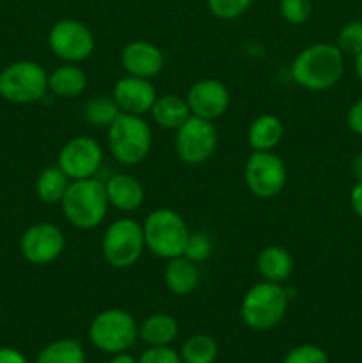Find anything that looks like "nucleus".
<instances>
[{
	"label": "nucleus",
	"mask_w": 362,
	"mask_h": 363,
	"mask_svg": "<svg viewBox=\"0 0 362 363\" xmlns=\"http://www.w3.org/2000/svg\"><path fill=\"white\" fill-rule=\"evenodd\" d=\"M344 73V53L337 45L316 43L295 57L291 77L307 91H327L341 80Z\"/></svg>",
	"instance_id": "nucleus-1"
},
{
	"label": "nucleus",
	"mask_w": 362,
	"mask_h": 363,
	"mask_svg": "<svg viewBox=\"0 0 362 363\" xmlns=\"http://www.w3.org/2000/svg\"><path fill=\"white\" fill-rule=\"evenodd\" d=\"M109 206L105 183L96 177L71 181L60 202L64 218L82 230L98 227L105 220Z\"/></svg>",
	"instance_id": "nucleus-2"
},
{
	"label": "nucleus",
	"mask_w": 362,
	"mask_h": 363,
	"mask_svg": "<svg viewBox=\"0 0 362 363\" xmlns=\"http://www.w3.org/2000/svg\"><path fill=\"white\" fill-rule=\"evenodd\" d=\"M290 303V294L283 284L259 282L245 293L241 300V319L254 332H266L284 319Z\"/></svg>",
	"instance_id": "nucleus-3"
},
{
	"label": "nucleus",
	"mask_w": 362,
	"mask_h": 363,
	"mask_svg": "<svg viewBox=\"0 0 362 363\" xmlns=\"http://www.w3.org/2000/svg\"><path fill=\"white\" fill-rule=\"evenodd\" d=\"M146 248L160 259L180 257L185 252L190 230L183 216L174 209L158 208L146 216L142 223Z\"/></svg>",
	"instance_id": "nucleus-4"
},
{
	"label": "nucleus",
	"mask_w": 362,
	"mask_h": 363,
	"mask_svg": "<svg viewBox=\"0 0 362 363\" xmlns=\"http://www.w3.org/2000/svg\"><path fill=\"white\" fill-rule=\"evenodd\" d=\"M153 131L142 116L119 113L109 126V149L121 165H137L149 155Z\"/></svg>",
	"instance_id": "nucleus-5"
},
{
	"label": "nucleus",
	"mask_w": 362,
	"mask_h": 363,
	"mask_svg": "<svg viewBox=\"0 0 362 363\" xmlns=\"http://www.w3.org/2000/svg\"><path fill=\"white\" fill-rule=\"evenodd\" d=\"M48 91V73L34 60H16L0 71V98L14 105L39 101Z\"/></svg>",
	"instance_id": "nucleus-6"
},
{
	"label": "nucleus",
	"mask_w": 362,
	"mask_h": 363,
	"mask_svg": "<svg viewBox=\"0 0 362 363\" xmlns=\"http://www.w3.org/2000/svg\"><path fill=\"white\" fill-rule=\"evenodd\" d=\"M137 337V321L123 308H106L99 312L89 326L91 344L106 354L124 353L133 346Z\"/></svg>",
	"instance_id": "nucleus-7"
},
{
	"label": "nucleus",
	"mask_w": 362,
	"mask_h": 363,
	"mask_svg": "<svg viewBox=\"0 0 362 363\" xmlns=\"http://www.w3.org/2000/svg\"><path fill=\"white\" fill-rule=\"evenodd\" d=\"M146 248L144 230L131 218L116 220L106 227L102 240V254L106 264L116 269L133 266Z\"/></svg>",
	"instance_id": "nucleus-8"
},
{
	"label": "nucleus",
	"mask_w": 362,
	"mask_h": 363,
	"mask_svg": "<svg viewBox=\"0 0 362 363\" xmlns=\"http://www.w3.org/2000/svg\"><path fill=\"white\" fill-rule=\"evenodd\" d=\"M176 155L188 165H201L215 155L219 147V130L213 121L190 116L176 130Z\"/></svg>",
	"instance_id": "nucleus-9"
},
{
	"label": "nucleus",
	"mask_w": 362,
	"mask_h": 363,
	"mask_svg": "<svg viewBox=\"0 0 362 363\" xmlns=\"http://www.w3.org/2000/svg\"><path fill=\"white\" fill-rule=\"evenodd\" d=\"M245 184L258 199L280 195L287 181V170L280 156L272 151H254L245 163Z\"/></svg>",
	"instance_id": "nucleus-10"
},
{
	"label": "nucleus",
	"mask_w": 362,
	"mask_h": 363,
	"mask_svg": "<svg viewBox=\"0 0 362 363\" xmlns=\"http://www.w3.org/2000/svg\"><path fill=\"white\" fill-rule=\"evenodd\" d=\"M48 46L53 55L70 64L82 62L94 52L96 39L91 28L80 20L62 18L48 32Z\"/></svg>",
	"instance_id": "nucleus-11"
},
{
	"label": "nucleus",
	"mask_w": 362,
	"mask_h": 363,
	"mask_svg": "<svg viewBox=\"0 0 362 363\" xmlns=\"http://www.w3.org/2000/svg\"><path fill=\"white\" fill-rule=\"evenodd\" d=\"M103 163V149L92 137H75L62 145L57 165L71 181L94 177Z\"/></svg>",
	"instance_id": "nucleus-12"
},
{
	"label": "nucleus",
	"mask_w": 362,
	"mask_h": 363,
	"mask_svg": "<svg viewBox=\"0 0 362 363\" xmlns=\"http://www.w3.org/2000/svg\"><path fill=\"white\" fill-rule=\"evenodd\" d=\"M66 247L64 233L50 222L34 223L20 240V252L31 264L45 266L60 257Z\"/></svg>",
	"instance_id": "nucleus-13"
},
{
	"label": "nucleus",
	"mask_w": 362,
	"mask_h": 363,
	"mask_svg": "<svg viewBox=\"0 0 362 363\" xmlns=\"http://www.w3.org/2000/svg\"><path fill=\"white\" fill-rule=\"evenodd\" d=\"M187 103L194 117L206 121H215L222 117L229 108L231 96L226 85L215 78L199 80L188 89Z\"/></svg>",
	"instance_id": "nucleus-14"
},
{
	"label": "nucleus",
	"mask_w": 362,
	"mask_h": 363,
	"mask_svg": "<svg viewBox=\"0 0 362 363\" xmlns=\"http://www.w3.org/2000/svg\"><path fill=\"white\" fill-rule=\"evenodd\" d=\"M112 98L119 106L121 113L144 116V113L151 112L158 96H156V89L151 80L126 74L114 85Z\"/></svg>",
	"instance_id": "nucleus-15"
},
{
	"label": "nucleus",
	"mask_w": 362,
	"mask_h": 363,
	"mask_svg": "<svg viewBox=\"0 0 362 363\" xmlns=\"http://www.w3.org/2000/svg\"><path fill=\"white\" fill-rule=\"evenodd\" d=\"M163 52L149 41H131L121 52V66L130 77L151 80L163 69Z\"/></svg>",
	"instance_id": "nucleus-16"
},
{
	"label": "nucleus",
	"mask_w": 362,
	"mask_h": 363,
	"mask_svg": "<svg viewBox=\"0 0 362 363\" xmlns=\"http://www.w3.org/2000/svg\"><path fill=\"white\" fill-rule=\"evenodd\" d=\"M109 204L117 211L133 213L144 202V186L130 174H114L105 183Z\"/></svg>",
	"instance_id": "nucleus-17"
},
{
	"label": "nucleus",
	"mask_w": 362,
	"mask_h": 363,
	"mask_svg": "<svg viewBox=\"0 0 362 363\" xmlns=\"http://www.w3.org/2000/svg\"><path fill=\"white\" fill-rule=\"evenodd\" d=\"M199 280H201V273H199L197 264L185 255L169 259L163 269V282L167 289L176 296H188L199 286Z\"/></svg>",
	"instance_id": "nucleus-18"
},
{
	"label": "nucleus",
	"mask_w": 362,
	"mask_h": 363,
	"mask_svg": "<svg viewBox=\"0 0 362 363\" xmlns=\"http://www.w3.org/2000/svg\"><path fill=\"white\" fill-rule=\"evenodd\" d=\"M295 269L290 252L279 245L265 247L258 255V272L265 282L284 284Z\"/></svg>",
	"instance_id": "nucleus-19"
},
{
	"label": "nucleus",
	"mask_w": 362,
	"mask_h": 363,
	"mask_svg": "<svg viewBox=\"0 0 362 363\" xmlns=\"http://www.w3.org/2000/svg\"><path fill=\"white\" fill-rule=\"evenodd\" d=\"M87 87V74L77 64H62L48 74V91L62 99H75Z\"/></svg>",
	"instance_id": "nucleus-20"
},
{
	"label": "nucleus",
	"mask_w": 362,
	"mask_h": 363,
	"mask_svg": "<svg viewBox=\"0 0 362 363\" xmlns=\"http://www.w3.org/2000/svg\"><path fill=\"white\" fill-rule=\"evenodd\" d=\"M284 135L283 121L273 113L256 117L247 130V142L254 151H273Z\"/></svg>",
	"instance_id": "nucleus-21"
},
{
	"label": "nucleus",
	"mask_w": 362,
	"mask_h": 363,
	"mask_svg": "<svg viewBox=\"0 0 362 363\" xmlns=\"http://www.w3.org/2000/svg\"><path fill=\"white\" fill-rule=\"evenodd\" d=\"M153 121L160 128L167 130H177L188 117L192 116L188 108L187 99L180 98L177 94H165L156 98L155 105L151 108Z\"/></svg>",
	"instance_id": "nucleus-22"
},
{
	"label": "nucleus",
	"mask_w": 362,
	"mask_h": 363,
	"mask_svg": "<svg viewBox=\"0 0 362 363\" xmlns=\"http://www.w3.org/2000/svg\"><path fill=\"white\" fill-rule=\"evenodd\" d=\"M180 332L177 321L169 314H153L142 321L138 337L148 346H169L174 342Z\"/></svg>",
	"instance_id": "nucleus-23"
},
{
	"label": "nucleus",
	"mask_w": 362,
	"mask_h": 363,
	"mask_svg": "<svg viewBox=\"0 0 362 363\" xmlns=\"http://www.w3.org/2000/svg\"><path fill=\"white\" fill-rule=\"evenodd\" d=\"M70 183L71 179L59 165H50L35 179V194L45 204H60Z\"/></svg>",
	"instance_id": "nucleus-24"
},
{
	"label": "nucleus",
	"mask_w": 362,
	"mask_h": 363,
	"mask_svg": "<svg viewBox=\"0 0 362 363\" xmlns=\"http://www.w3.org/2000/svg\"><path fill=\"white\" fill-rule=\"evenodd\" d=\"M35 363H85L84 346L77 339H59L43 347Z\"/></svg>",
	"instance_id": "nucleus-25"
},
{
	"label": "nucleus",
	"mask_w": 362,
	"mask_h": 363,
	"mask_svg": "<svg viewBox=\"0 0 362 363\" xmlns=\"http://www.w3.org/2000/svg\"><path fill=\"white\" fill-rule=\"evenodd\" d=\"M180 357L183 363H215L219 357V346L213 337L197 333L185 340Z\"/></svg>",
	"instance_id": "nucleus-26"
},
{
	"label": "nucleus",
	"mask_w": 362,
	"mask_h": 363,
	"mask_svg": "<svg viewBox=\"0 0 362 363\" xmlns=\"http://www.w3.org/2000/svg\"><path fill=\"white\" fill-rule=\"evenodd\" d=\"M119 113L121 110L116 105V101H114V98H105V96L92 98L91 101H87L84 108L85 121L98 128H109L117 119Z\"/></svg>",
	"instance_id": "nucleus-27"
},
{
	"label": "nucleus",
	"mask_w": 362,
	"mask_h": 363,
	"mask_svg": "<svg viewBox=\"0 0 362 363\" xmlns=\"http://www.w3.org/2000/svg\"><path fill=\"white\" fill-rule=\"evenodd\" d=\"M337 48L346 55L362 53V21H350L341 28L337 34Z\"/></svg>",
	"instance_id": "nucleus-28"
},
{
	"label": "nucleus",
	"mask_w": 362,
	"mask_h": 363,
	"mask_svg": "<svg viewBox=\"0 0 362 363\" xmlns=\"http://www.w3.org/2000/svg\"><path fill=\"white\" fill-rule=\"evenodd\" d=\"M254 0H206L213 16L220 20H234L248 11Z\"/></svg>",
	"instance_id": "nucleus-29"
},
{
	"label": "nucleus",
	"mask_w": 362,
	"mask_h": 363,
	"mask_svg": "<svg viewBox=\"0 0 362 363\" xmlns=\"http://www.w3.org/2000/svg\"><path fill=\"white\" fill-rule=\"evenodd\" d=\"M212 248L213 245L208 234L190 233L187 245H185L183 255L187 259H190L192 262H195V264H199V262H204L212 255Z\"/></svg>",
	"instance_id": "nucleus-30"
},
{
	"label": "nucleus",
	"mask_w": 362,
	"mask_h": 363,
	"mask_svg": "<svg viewBox=\"0 0 362 363\" xmlns=\"http://www.w3.org/2000/svg\"><path fill=\"white\" fill-rule=\"evenodd\" d=\"M280 16L291 25H302L311 16V0H280Z\"/></svg>",
	"instance_id": "nucleus-31"
},
{
	"label": "nucleus",
	"mask_w": 362,
	"mask_h": 363,
	"mask_svg": "<svg viewBox=\"0 0 362 363\" xmlns=\"http://www.w3.org/2000/svg\"><path fill=\"white\" fill-rule=\"evenodd\" d=\"M283 363H329V357L322 347L314 344H302V346L293 347L284 357Z\"/></svg>",
	"instance_id": "nucleus-32"
},
{
	"label": "nucleus",
	"mask_w": 362,
	"mask_h": 363,
	"mask_svg": "<svg viewBox=\"0 0 362 363\" xmlns=\"http://www.w3.org/2000/svg\"><path fill=\"white\" fill-rule=\"evenodd\" d=\"M138 363H183L177 351L170 346H149L138 358Z\"/></svg>",
	"instance_id": "nucleus-33"
},
{
	"label": "nucleus",
	"mask_w": 362,
	"mask_h": 363,
	"mask_svg": "<svg viewBox=\"0 0 362 363\" xmlns=\"http://www.w3.org/2000/svg\"><path fill=\"white\" fill-rule=\"evenodd\" d=\"M348 126L353 133L362 135V99H358L357 103L351 105V108L348 110Z\"/></svg>",
	"instance_id": "nucleus-34"
},
{
	"label": "nucleus",
	"mask_w": 362,
	"mask_h": 363,
	"mask_svg": "<svg viewBox=\"0 0 362 363\" xmlns=\"http://www.w3.org/2000/svg\"><path fill=\"white\" fill-rule=\"evenodd\" d=\"M0 363H28L23 353L14 347H0Z\"/></svg>",
	"instance_id": "nucleus-35"
},
{
	"label": "nucleus",
	"mask_w": 362,
	"mask_h": 363,
	"mask_svg": "<svg viewBox=\"0 0 362 363\" xmlns=\"http://www.w3.org/2000/svg\"><path fill=\"white\" fill-rule=\"evenodd\" d=\"M350 202L355 215H357L358 218H362V181H357V184H355L353 190H351Z\"/></svg>",
	"instance_id": "nucleus-36"
},
{
	"label": "nucleus",
	"mask_w": 362,
	"mask_h": 363,
	"mask_svg": "<svg viewBox=\"0 0 362 363\" xmlns=\"http://www.w3.org/2000/svg\"><path fill=\"white\" fill-rule=\"evenodd\" d=\"M351 174L357 181H362V152H358L353 160H351Z\"/></svg>",
	"instance_id": "nucleus-37"
},
{
	"label": "nucleus",
	"mask_w": 362,
	"mask_h": 363,
	"mask_svg": "<svg viewBox=\"0 0 362 363\" xmlns=\"http://www.w3.org/2000/svg\"><path fill=\"white\" fill-rule=\"evenodd\" d=\"M109 363H138V360H137V358L131 357V354H128L126 351H124V353L114 354V358Z\"/></svg>",
	"instance_id": "nucleus-38"
},
{
	"label": "nucleus",
	"mask_w": 362,
	"mask_h": 363,
	"mask_svg": "<svg viewBox=\"0 0 362 363\" xmlns=\"http://www.w3.org/2000/svg\"><path fill=\"white\" fill-rule=\"evenodd\" d=\"M355 73L362 80V53L355 55Z\"/></svg>",
	"instance_id": "nucleus-39"
}]
</instances>
